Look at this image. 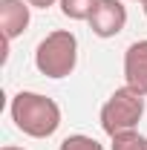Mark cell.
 <instances>
[{
	"label": "cell",
	"mask_w": 147,
	"mask_h": 150,
	"mask_svg": "<svg viewBox=\"0 0 147 150\" xmlns=\"http://www.w3.org/2000/svg\"><path fill=\"white\" fill-rule=\"evenodd\" d=\"M9 112H12L15 127L29 139H49L61 127L58 101L49 98V95L32 93V90H20L9 104Z\"/></svg>",
	"instance_id": "1"
},
{
	"label": "cell",
	"mask_w": 147,
	"mask_h": 150,
	"mask_svg": "<svg viewBox=\"0 0 147 150\" xmlns=\"http://www.w3.org/2000/svg\"><path fill=\"white\" fill-rule=\"evenodd\" d=\"M87 23H90L92 35L115 38L127 26V6H124V0H98Z\"/></svg>",
	"instance_id": "4"
},
{
	"label": "cell",
	"mask_w": 147,
	"mask_h": 150,
	"mask_svg": "<svg viewBox=\"0 0 147 150\" xmlns=\"http://www.w3.org/2000/svg\"><path fill=\"white\" fill-rule=\"evenodd\" d=\"M144 15H147V6H144Z\"/></svg>",
	"instance_id": "13"
},
{
	"label": "cell",
	"mask_w": 147,
	"mask_h": 150,
	"mask_svg": "<svg viewBox=\"0 0 147 150\" xmlns=\"http://www.w3.org/2000/svg\"><path fill=\"white\" fill-rule=\"evenodd\" d=\"M124 81L130 90L147 95V40H133L124 52Z\"/></svg>",
	"instance_id": "6"
},
{
	"label": "cell",
	"mask_w": 147,
	"mask_h": 150,
	"mask_svg": "<svg viewBox=\"0 0 147 150\" xmlns=\"http://www.w3.org/2000/svg\"><path fill=\"white\" fill-rule=\"evenodd\" d=\"M133 3H141V6H147V0H133Z\"/></svg>",
	"instance_id": "12"
},
{
	"label": "cell",
	"mask_w": 147,
	"mask_h": 150,
	"mask_svg": "<svg viewBox=\"0 0 147 150\" xmlns=\"http://www.w3.org/2000/svg\"><path fill=\"white\" fill-rule=\"evenodd\" d=\"M58 3H61L64 18H69V20H90V15H92V9H95L98 0H58Z\"/></svg>",
	"instance_id": "7"
},
{
	"label": "cell",
	"mask_w": 147,
	"mask_h": 150,
	"mask_svg": "<svg viewBox=\"0 0 147 150\" xmlns=\"http://www.w3.org/2000/svg\"><path fill=\"white\" fill-rule=\"evenodd\" d=\"M35 67L46 78H66L78 67V38L69 29H55L37 43Z\"/></svg>",
	"instance_id": "2"
},
{
	"label": "cell",
	"mask_w": 147,
	"mask_h": 150,
	"mask_svg": "<svg viewBox=\"0 0 147 150\" xmlns=\"http://www.w3.org/2000/svg\"><path fill=\"white\" fill-rule=\"evenodd\" d=\"M29 20H32V6L26 0H0V29L6 43L23 35L29 29Z\"/></svg>",
	"instance_id": "5"
},
{
	"label": "cell",
	"mask_w": 147,
	"mask_h": 150,
	"mask_svg": "<svg viewBox=\"0 0 147 150\" xmlns=\"http://www.w3.org/2000/svg\"><path fill=\"white\" fill-rule=\"evenodd\" d=\"M58 150H104L92 136H84V133H72V136H66L61 144H58Z\"/></svg>",
	"instance_id": "9"
},
{
	"label": "cell",
	"mask_w": 147,
	"mask_h": 150,
	"mask_svg": "<svg viewBox=\"0 0 147 150\" xmlns=\"http://www.w3.org/2000/svg\"><path fill=\"white\" fill-rule=\"evenodd\" d=\"M141 118H144V95L130 90L124 84L104 101V107H101V130L112 139L118 133L136 130Z\"/></svg>",
	"instance_id": "3"
},
{
	"label": "cell",
	"mask_w": 147,
	"mask_h": 150,
	"mask_svg": "<svg viewBox=\"0 0 147 150\" xmlns=\"http://www.w3.org/2000/svg\"><path fill=\"white\" fill-rule=\"evenodd\" d=\"M32 9H49V6H55L58 0H26Z\"/></svg>",
	"instance_id": "10"
},
{
	"label": "cell",
	"mask_w": 147,
	"mask_h": 150,
	"mask_svg": "<svg viewBox=\"0 0 147 150\" xmlns=\"http://www.w3.org/2000/svg\"><path fill=\"white\" fill-rule=\"evenodd\" d=\"M110 142H112L110 150H147V136H141L139 130L118 133V136H112Z\"/></svg>",
	"instance_id": "8"
},
{
	"label": "cell",
	"mask_w": 147,
	"mask_h": 150,
	"mask_svg": "<svg viewBox=\"0 0 147 150\" xmlns=\"http://www.w3.org/2000/svg\"><path fill=\"white\" fill-rule=\"evenodd\" d=\"M3 150H23V147H15V144H6Z\"/></svg>",
	"instance_id": "11"
}]
</instances>
